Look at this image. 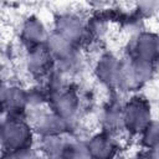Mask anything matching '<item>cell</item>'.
I'll use <instances>...</instances> for the list:
<instances>
[{"instance_id": "obj_23", "label": "cell", "mask_w": 159, "mask_h": 159, "mask_svg": "<svg viewBox=\"0 0 159 159\" xmlns=\"http://www.w3.org/2000/svg\"><path fill=\"white\" fill-rule=\"evenodd\" d=\"M6 88H7V86L0 80V108H1V109H2V102H4V98H5Z\"/></svg>"}, {"instance_id": "obj_6", "label": "cell", "mask_w": 159, "mask_h": 159, "mask_svg": "<svg viewBox=\"0 0 159 159\" xmlns=\"http://www.w3.org/2000/svg\"><path fill=\"white\" fill-rule=\"evenodd\" d=\"M128 56L138 57L157 63L159 57L158 35L149 30H140L137 34H134L129 41Z\"/></svg>"}, {"instance_id": "obj_20", "label": "cell", "mask_w": 159, "mask_h": 159, "mask_svg": "<svg viewBox=\"0 0 159 159\" xmlns=\"http://www.w3.org/2000/svg\"><path fill=\"white\" fill-rule=\"evenodd\" d=\"M26 91H27L29 108H40V107H46V104H48L51 94L45 84L32 86L30 88H26Z\"/></svg>"}, {"instance_id": "obj_9", "label": "cell", "mask_w": 159, "mask_h": 159, "mask_svg": "<svg viewBox=\"0 0 159 159\" xmlns=\"http://www.w3.org/2000/svg\"><path fill=\"white\" fill-rule=\"evenodd\" d=\"M25 65L35 77H46L55 68V60L45 45L27 48Z\"/></svg>"}, {"instance_id": "obj_15", "label": "cell", "mask_w": 159, "mask_h": 159, "mask_svg": "<svg viewBox=\"0 0 159 159\" xmlns=\"http://www.w3.org/2000/svg\"><path fill=\"white\" fill-rule=\"evenodd\" d=\"M84 65H86L84 56L80 51V47L72 51L70 55L65 56L63 58L55 61V68L58 72H61L66 78L80 75L83 71Z\"/></svg>"}, {"instance_id": "obj_13", "label": "cell", "mask_w": 159, "mask_h": 159, "mask_svg": "<svg viewBox=\"0 0 159 159\" xmlns=\"http://www.w3.org/2000/svg\"><path fill=\"white\" fill-rule=\"evenodd\" d=\"M67 134H51L39 137L36 148L41 155L50 158H61L65 145L67 143Z\"/></svg>"}, {"instance_id": "obj_22", "label": "cell", "mask_w": 159, "mask_h": 159, "mask_svg": "<svg viewBox=\"0 0 159 159\" xmlns=\"http://www.w3.org/2000/svg\"><path fill=\"white\" fill-rule=\"evenodd\" d=\"M87 4L93 9H102L111 0H86Z\"/></svg>"}, {"instance_id": "obj_8", "label": "cell", "mask_w": 159, "mask_h": 159, "mask_svg": "<svg viewBox=\"0 0 159 159\" xmlns=\"http://www.w3.org/2000/svg\"><path fill=\"white\" fill-rule=\"evenodd\" d=\"M86 144L89 158L108 159L116 157L119 152V143L117 140V135L102 129L91 134L86 139Z\"/></svg>"}, {"instance_id": "obj_1", "label": "cell", "mask_w": 159, "mask_h": 159, "mask_svg": "<svg viewBox=\"0 0 159 159\" xmlns=\"http://www.w3.org/2000/svg\"><path fill=\"white\" fill-rule=\"evenodd\" d=\"M36 134L26 116H10L0 120V150L2 157L10 153L35 147Z\"/></svg>"}, {"instance_id": "obj_10", "label": "cell", "mask_w": 159, "mask_h": 159, "mask_svg": "<svg viewBox=\"0 0 159 159\" xmlns=\"http://www.w3.org/2000/svg\"><path fill=\"white\" fill-rule=\"evenodd\" d=\"M50 31L41 19L35 15L27 16L20 29V37L26 48H31L35 46L45 45Z\"/></svg>"}, {"instance_id": "obj_12", "label": "cell", "mask_w": 159, "mask_h": 159, "mask_svg": "<svg viewBox=\"0 0 159 159\" xmlns=\"http://www.w3.org/2000/svg\"><path fill=\"white\" fill-rule=\"evenodd\" d=\"M2 109L10 116H26L29 109L26 88L19 84L7 86L2 102Z\"/></svg>"}, {"instance_id": "obj_3", "label": "cell", "mask_w": 159, "mask_h": 159, "mask_svg": "<svg viewBox=\"0 0 159 159\" xmlns=\"http://www.w3.org/2000/svg\"><path fill=\"white\" fill-rule=\"evenodd\" d=\"M26 118L30 122L36 137L51 135V134H70L75 123L60 117L52 109L46 107L29 108Z\"/></svg>"}, {"instance_id": "obj_2", "label": "cell", "mask_w": 159, "mask_h": 159, "mask_svg": "<svg viewBox=\"0 0 159 159\" xmlns=\"http://www.w3.org/2000/svg\"><path fill=\"white\" fill-rule=\"evenodd\" d=\"M123 129L130 135L137 137L153 119L150 102L137 93H133L122 104Z\"/></svg>"}, {"instance_id": "obj_24", "label": "cell", "mask_w": 159, "mask_h": 159, "mask_svg": "<svg viewBox=\"0 0 159 159\" xmlns=\"http://www.w3.org/2000/svg\"><path fill=\"white\" fill-rule=\"evenodd\" d=\"M2 1H5V0H0V2H2Z\"/></svg>"}, {"instance_id": "obj_11", "label": "cell", "mask_w": 159, "mask_h": 159, "mask_svg": "<svg viewBox=\"0 0 159 159\" xmlns=\"http://www.w3.org/2000/svg\"><path fill=\"white\" fill-rule=\"evenodd\" d=\"M122 104L123 102H117L112 99L106 106L102 107L99 112V119H98L102 130H106L114 135L124 132Z\"/></svg>"}, {"instance_id": "obj_16", "label": "cell", "mask_w": 159, "mask_h": 159, "mask_svg": "<svg viewBox=\"0 0 159 159\" xmlns=\"http://www.w3.org/2000/svg\"><path fill=\"white\" fill-rule=\"evenodd\" d=\"M128 57L138 82L140 83L142 87H144L147 83H149L154 78L157 72V63L147 60H142L138 57H133V56H128Z\"/></svg>"}, {"instance_id": "obj_5", "label": "cell", "mask_w": 159, "mask_h": 159, "mask_svg": "<svg viewBox=\"0 0 159 159\" xmlns=\"http://www.w3.org/2000/svg\"><path fill=\"white\" fill-rule=\"evenodd\" d=\"M87 20H84L80 14L73 11L61 12L55 17L53 31L63 35L73 43L78 45L87 37Z\"/></svg>"}, {"instance_id": "obj_4", "label": "cell", "mask_w": 159, "mask_h": 159, "mask_svg": "<svg viewBox=\"0 0 159 159\" xmlns=\"http://www.w3.org/2000/svg\"><path fill=\"white\" fill-rule=\"evenodd\" d=\"M81 96L72 87H63L52 93L48 101V108L71 123H76L81 112Z\"/></svg>"}, {"instance_id": "obj_14", "label": "cell", "mask_w": 159, "mask_h": 159, "mask_svg": "<svg viewBox=\"0 0 159 159\" xmlns=\"http://www.w3.org/2000/svg\"><path fill=\"white\" fill-rule=\"evenodd\" d=\"M45 46L50 51V53L52 55L55 61L63 58L65 56L70 55L72 51L78 48V45L73 43L67 37H65L63 35H61L53 30L48 34L47 40L45 42Z\"/></svg>"}, {"instance_id": "obj_18", "label": "cell", "mask_w": 159, "mask_h": 159, "mask_svg": "<svg viewBox=\"0 0 159 159\" xmlns=\"http://www.w3.org/2000/svg\"><path fill=\"white\" fill-rule=\"evenodd\" d=\"M87 37H92L93 40H102L107 36L109 31V19L102 14H97L87 20Z\"/></svg>"}, {"instance_id": "obj_17", "label": "cell", "mask_w": 159, "mask_h": 159, "mask_svg": "<svg viewBox=\"0 0 159 159\" xmlns=\"http://www.w3.org/2000/svg\"><path fill=\"white\" fill-rule=\"evenodd\" d=\"M137 137H139L142 149L158 152V148H159V125H158L157 119L153 118Z\"/></svg>"}, {"instance_id": "obj_19", "label": "cell", "mask_w": 159, "mask_h": 159, "mask_svg": "<svg viewBox=\"0 0 159 159\" xmlns=\"http://www.w3.org/2000/svg\"><path fill=\"white\" fill-rule=\"evenodd\" d=\"M68 135V134H67ZM61 158L66 159H84L89 158V153L87 149L86 139H80L77 137H67V143L62 152Z\"/></svg>"}, {"instance_id": "obj_21", "label": "cell", "mask_w": 159, "mask_h": 159, "mask_svg": "<svg viewBox=\"0 0 159 159\" xmlns=\"http://www.w3.org/2000/svg\"><path fill=\"white\" fill-rule=\"evenodd\" d=\"M134 6L140 19H148L157 14L159 0H134Z\"/></svg>"}, {"instance_id": "obj_7", "label": "cell", "mask_w": 159, "mask_h": 159, "mask_svg": "<svg viewBox=\"0 0 159 159\" xmlns=\"http://www.w3.org/2000/svg\"><path fill=\"white\" fill-rule=\"evenodd\" d=\"M122 58L112 52H103L97 58L93 66V75L96 80L106 88L111 91L117 89L118 75Z\"/></svg>"}]
</instances>
